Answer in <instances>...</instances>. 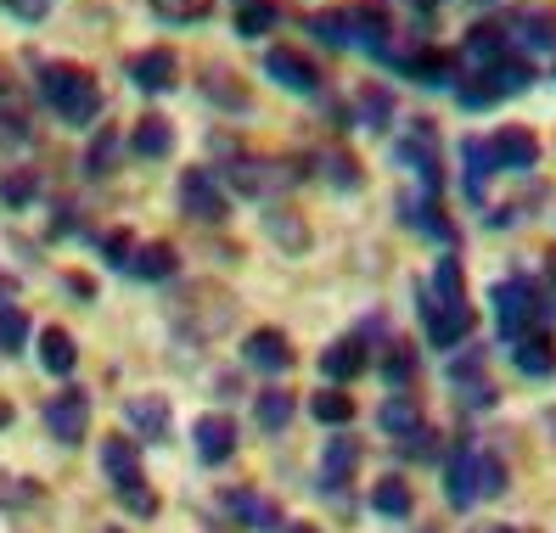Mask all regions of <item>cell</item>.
Listing matches in <instances>:
<instances>
[{
  "mask_svg": "<svg viewBox=\"0 0 556 533\" xmlns=\"http://www.w3.org/2000/svg\"><path fill=\"white\" fill-rule=\"evenodd\" d=\"M0 427H12V405H7V398H0Z\"/></svg>",
  "mask_w": 556,
  "mask_h": 533,
  "instance_id": "obj_57",
  "label": "cell"
},
{
  "mask_svg": "<svg viewBox=\"0 0 556 533\" xmlns=\"http://www.w3.org/2000/svg\"><path fill=\"white\" fill-rule=\"evenodd\" d=\"M0 7H7L17 23H28V28H35V23H46V12H51V0H0Z\"/></svg>",
  "mask_w": 556,
  "mask_h": 533,
  "instance_id": "obj_51",
  "label": "cell"
},
{
  "mask_svg": "<svg viewBox=\"0 0 556 533\" xmlns=\"http://www.w3.org/2000/svg\"><path fill=\"white\" fill-rule=\"evenodd\" d=\"M231 320H237V297L219 292V287H186V297L175 304V326L186 331V338H198V343L219 338Z\"/></svg>",
  "mask_w": 556,
  "mask_h": 533,
  "instance_id": "obj_4",
  "label": "cell"
},
{
  "mask_svg": "<svg viewBox=\"0 0 556 533\" xmlns=\"http://www.w3.org/2000/svg\"><path fill=\"white\" fill-rule=\"evenodd\" d=\"M40 483H28V478H7L0 472V511H28V506H40Z\"/></svg>",
  "mask_w": 556,
  "mask_h": 533,
  "instance_id": "obj_42",
  "label": "cell"
},
{
  "mask_svg": "<svg viewBox=\"0 0 556 533\" xmlns=\"http://www.w3.org/2000/svg\"><path fill=\"white\" fill-rule=\"evenodd\" d=\"M152 12L169 23H203L214 12V0H152Z\"/></svg>",
  "mask_w": 556,
  "mask_h": 533,
  "instance_id": "obj_43",
  "label": "cell"
},
{
  "mask_svg": "<svg viewBox=\"0 0 556 533\" xmlns=\"http://www.w3.org/2000/svg\"><path fill=\"white\" fill-rule=\"evenodd\" d=\"M405 225H416V230H428V237H439L444 248H455V225L444 219V208H439V196L433 191H421V196H405Z\"/></svg>",
  "mask_w": 556,
  "mask_h": 533,
  "instance_id": "obj_19",
  "label": "cell"
},
{
  "mask_svg": "<svg viewBox=\"0 0 556 533\" xmlns=\"http://www.w3.org/2000/svg\"><path fill=\"white\" fill-rule=\"evenodd\" d=\"M124 152V136L118 129H102V136L90 141V152H85V175L90 180H102V175H113V157Z\"/></svg>",
  "mask_w": 556,
  "mask_h": 533,
  "instance_id": "obj_40",
  "label": "cell"
},
{
  "mask_svg": "<svg viewBox=\"0 0 556 533\" xmlns=\"http://www.w3.org/2000/svg\"><path fill=\"white\" fill-rule=\"evenodd\" d=\"M309 35L320 40V46H354V12L349 7H320L315 17H309Z\"/></svg>",
  "mask_w": 556,
  "mask_h": 533,
  "instance_id": "obj_30",
  "label": "cell"
},
{
  "mask_svg": "<svg viewBox=\"0 0 556 533\" xmlns=\"http://www.w3.org/2000/svg\"><path fill=\"white\" fill-rule=\"evenodd\" d=\"M175 74H180V56L169 46H152L141 56H129V79H136V90H147V96L175 90Z\"/></svg>",
  "mask_w": 556,
  "mask_h": 533,
  "instance_id": "obj_13",
  "label": "cell"
},
{
  "mask_svg": "<svg viewBox=\"0 0 556 533\" xmlns=\"http://www.w3.org/2000/svg\"><path fill=\"white\" fill-rule=\"evenodd\" d=\"M102 258L113 264V270H129V258H136V237H129V230H108V237H102Z\"/></svg>",
  "mask_w": 556,
  "mask_h": 533,
  "instance_id": "obj_48",
  "label": "cell"
},
{
  "mask_svg": "<svg viewBox=\"0 0 556 533\" xmlns=\"http://www.w3.org/2000/svg\"><path fill=\"white\" fill-rule=\"evenodd\" d=\"M421 320H428V343L433 348H455V343H467L472 338V304H421Z\"/></svg>",
  "mask_w": 556,
  "mask_h": 533,
  "instance_id": "obj_11",
  "label": "cell"
},
{
  "mask_svg": "<svg viewBox=\"0 0 556 533\" xmlns=\"http://www.w3.org/2000/svg\"><path fill=\"white\" fill-rule=\"evenodd\" d=\"M495 320H501V331L517 343V338H529V331H545V320H551V297H545V287L540 281H529V276H506V281H495Z\"/></svg>",
  "mask_w": 556,
  "mask_h": 533,
  "instance_id": "obj_3",
  "label": "cell"
},
{
  "mask_svg": "<svg viewBox=\"0 0 556 533\" xmlns=\"http://www.w3.org/2000/svg\"><path fill=\"white\" fill-rule=\"evenodd\" d=\"M40 196V175L35 169H7L0 175V203L7 208H28Z\"/></svg>",
  "mask_w": 556,
  "mask_h": 533,
  "instance_id": "obj_39",
  "label": "cell"
},
{
  "mask_svg": "<svg viewBox=\"0 0 556 533\" xmlns=\"http://www.w3.org/2000/svg\"><path fill=\"white\" fill-rule=\"evenodd\" d=\"M270 230H276V237H281L287 248H304V242H309V230H299V225H287V208H276V214H270Z\"/></svg>",
  "mask_w": 556,
  "mask_h": 533,
  "instance_id": "obj_52",
  "label": "cell"
},
{
  "mask_svg": "<svg viewBox=\"0 0 556 533\" xmlns=\"http://www.w3.org/2000/svg\"><path fill=\"white\" fill-rule=\"evenodd\" d=\"M455 102H462L467 113H483V107H495L501 96H495V85H489L483 74H472L467 85H455Z\"/></svg>",
  "mask_w": 556,
  "mask_h": 533,
  "instance_id": "obj_46",
  "label": "cell"
},
{
  "mask_svg": "<svg viewBox=\"0 0 556 533\" xmlns=\"http://www.w3.org/2000/svg\"><path fill=\"white\" fill-rule=\"evenodd\" d=\"M40 102L62 118V124H90L96 113H102V85H96L85 68H74V62H46L40 68Z\"/></svg>",
  "mask_w": 556,
  "mask_h": 533,
  "instance_id": "obj_2",
  "label": "cell"
},
{
  "mask_svg": "<svg viewBox=\"0 0 556 533\" xmlns=\"http://www.w3.org/2000/svg\"><path fill=\"white\" fill-rule=\"evenodd\" d=\"M467 56L478 62V68H489V62L511 56V35H506V23H472V28H467Z\"/></svg>",
  "mask_w": 556,
  "mask_h": 533,
  "instance_id": "obj_23",
  "label": "cell"
},
{
  "mask_svg": "<svg viewBox=\"0 0 556 533\" xmlns=\"http://www.w3.org/2000/svg\"><path fill=\"white\" fill-rule=\"evenodd\" d=\"M359 118H366V129H388L394 124V96H388L382 85H366L359 90Z\"/></svg>",
  "mask_w": 556,
  "mask_h": 533,
  "instance_id": "obj_41",
  "label": "cell"
},
{
  "mask_svg": "<svg viewBox=\"0 0 556 533\" xmlns=\"http://www.w3.org/2000/svg\"><path fill=\"white\" fill-rule=\"evenodd\" d=\"M489 157H495V175L511 169V175H529L534 163H540V136L534 129H522V124H506L489 136Z\"/></svg>",
  "mask_w": 556,
  "mask_h": 533,
  "instance_id": "obj_10",
  "label": "cell"
},
{
  "mask_svg": "<svg viewBox=\"0 0 556 533\" xmlns=\"http://www.w3.org/2000/svg\"><path fill=\"white\" fill-rule=\"evenodd\" d=\"M219 506L231 511L242 528H253V533H281V511L270 506L265 494H253V488H225Z\"/></svg>",
  "mask_w": 556,
  "mask_h": 533,
  "instance_id": "obj_16",
  "label": "cell"
},
{
  "mask_svg": "<svg viewBox=\"0 0 556 533\" xmlns=\"http://www.w3.org/2000/svg\"><path fill=\"white\" fill-rule=\"evenodd\" d=\"M506 35H511V40H522L529 51H556V7L511 17V23H506Z\"/></svg>",
  "mask_w": 556,
  "mask_h": 533,
  "instance_id": "obj_21",
  "label": "cell"
},
{
  "mask_svg": "<svg viewBox=\"0 0 556 533\" xmlns=\"http://www.w3.org/2000/svg\"><path fill=\"white\" fill-rule=\"evenodd\" d=\"M410 7H416L421 17H428V12H439V7H444V0H410Z\"/></svg>",
  "mask_w": 556,
  "mask_h": 533,
  "instance_id": "obj_55",
  "label": "cell"
},
{
  "mask_svg": "<svg viewBox=\"0 0 556 533\" xmlns=\"http://www.w3.org/2000/svg\"><path fill=\"white\" fill-rule=\"evenodd\" d=\"M180 208L198 225H225L231 219V196H225V186L214 180V169H186L180 175Z\"/></svg>",
  "mask_w": 556,
  "mask_h": 533,
  "instance_id": "obj_6",
  "label": "cell"
},
{
  "mask_svg": "<svg viewBox=\"0 0 556 533\" xmlns=\"http://www.w3.org/2000/svg\"><path fill=\"white\" fill-rule=\"evenodd\" d=\"M265 79H276L281 90H299V96L320 90L315 62H309V56H299V51H287V46H270V51H265Z\"/></svg>",
  "mask_w": 556,
  "mask_h": 533,
  "instance_id": "obj_14",
  "label": "cell"
},
{
  "mask_svg": "<svg viewBox=\"0 0 556 533\" xmlns=\"http://www.w3.org/2000/svg\"><path fill=\"white\" fill-rule=\"evenodd\" d=\"M175 270H180V253L169 242H147V248H136V258H129V276L136 281H169Z\"/></svg>",
  "mask_w": 556,
  "mask_h": 533,
  "instance_id": "obj_25",
  "label": "cell"
},
{
  "mask_svg": "<svg viewBox=\"0 0 556 533\" xmlns=\"http://www.w3.org/2000/svg\"><path fill=\"white\" fill-rule=\"evenodd\" d=\"M400 449H405L410 460H439V449H444V444H439V432H433L428 421H421V427L410 432V439H400Z\"/></svg>",
  "mask_w": 556,
  "mask_h": 533,
  "instance_id": "obj_47",
  "label": "cell"
},
{
  "mask_svg": "<svg viewBox=\"0 0 556 533\" xmlns=\"http://www.w3.org/2000/svg\"><path fill=\"white\" fill-rule=\"evenodd\" d=\"M478 533H517V528H478Z\"/></svg>",
  "mask_w": 556,
  "mask_h": 533,
  "instance_id": "obj_58",
  "label": "cell"
},
{
  "mask_svg": "<svg viewBox=\"0 0 556 533\" xmlns=\"http://www.w3.org/2000/svg\"><path fill=\"white\" fill-rule=\"evenodd\" d=\"M444 494L455 511H472L478 499H501L506 494V460L472 449V444H455L450 466H444Z\"/></svg>",
  "mask_w": 556,
  "mask_h": 533,
  "instance_id": "obj_1",
  "label": "cell"
},
{
  "mask_svg": "<svg viewBox=\"0 0 556 533\" xmlns=\"http://www.w3.org/2000/svg\"><path fill=\"white\" fill-rule=\"evenodd\" d=\"M40 365L51 377H68L74 365H79V348L68 338V326H40Z\"/></svg>",
  "mask_w": 556,
  "mask_h": 533,
  "instance_id": "obj_26",
  "label": "cell"
},
{
  "mask_svg": "<svg viewBox=\"0 0 556 533\" xmlns=\"http://www.w3.org/2000/svg\"><path fill=\"white\" fill-rule=\"evenodd\" d=\"M68 292H74V297H96V281H90V276H68Z\"/></svg>",
  "mask_w": 556,
  "mask_h": 533,
  "instance_id": "obj_54",
  "label": "cell"
},
{
  "mask_svg": "<svg viewBox=\"0 0 556 533\" xmlns=\"http://www.w3.org/2000/svg\"><path fill=\"white\" fill-rule=\"evenodd\" d=\"M225 180H231L242 196H270V191H287L292 180H299V169L270 163V157H237L231 169H225Z\"/></svg>",
  "mask_w": 556,
  "mask_h": 533,
  "instance_id": "obj_9",
  "label": "cell"
},
{
  "mask_svg": "<svg viewBox=\"0 0 556 533\" xmlns=\"http://www.w3.org/2000/svg\"><path fill=\"white\" fill-rule=\"evenodd\" d=\"M129 152H141V157H169V152H175V124L157 118V113H147L136 129H129Z\"/></svg>",
  "mask_w": 556,
  "mask_h": 533,
  "instance_id": "obj_24",
  "label": "cell"
},
{
  "mask_svg": "<svg viewBox=\"0 0 556 533\" xmlns=\"http://www.w3.org/2000/svg\"><path fill=\"white\" fill-rule=\"evenodd\" d=\"M320 163H326V180H332V186H343V191H359V186H366V175H359V163H354L349 152H326Z\"/></svg>",
  "mask_w": 556,
  "mask_h": 533,
  "instance_id": "obj_44",
  "label": "cell"
},
{
  "mask_svg": "<svg viewBox=\"0 0 556 533\" xmlns=\"http://www.w3.org/2000/svg\"><path fill=\"white\" fill-rule=\"evenodd\" d=\"M377 421H382V432L388 439H410V432L421 427V405H416V393H388L382 398V410H377Z\"/></svg>",
  "mask_w": 556,
  "mask_h": 533,
  "instance_id": "obj_22",
  "label": "cell"
},
{
  "mask_svg": "<svg viewBox=\"0 0 556 533\" xmlns=\"http://www.w3.org/2000/svg\"><path fill=\"white\" fill-rule=\"evenodd\" d=\"M113 533H118V528H113Z\"/></svg>",
  "mask_w": 556,
  "mask_h": 533,
  "instance_id": "obj_59",
  "label": "cell"
},
{
  "mask_svg": "<svg viewBox=\"0 0 556 533\" xmlns=\"http://www.w3.org/2000/svg\"><path fill=\"white\" fill-rule=\"evenodd\" d=\"M118 499H124V511H136V517H157V494L147 488V478L141 483H124Z\"/></svg>",
  "mask_w": 556,
  "mask_h": 533,
  "instance_id": "obj_49",
  "label": "cell"
},
{
  "mask_svg": "<svg viewBox=\"0 0 556 533\" xmlns=\"http://www.w3.org/2000/svg\"><path fill=\"white\" fill-rule=\"evenodd\" d=\"M371 365V354H366V338H338L332 348L320 354V371L332 377V382H354L359 371Z\"/></svg>",
  "mask_w": 556,
  "mask_h": 533,
  "instance_id": "obj_18",
  "label": "cell"
},
{
  "mask_svg": "<svg viewBox=\"0 0 556 533\" xmlns=\"http://www.w3.org/2000/svg\"><path fill=\"white\" fill-rule=\"evenodd\" d=\"M433 292L444 297V304H467V270H462V258H455V253H444L433 264Z\"/></svg>",
  "mask_w": 556,
  "mask_h": 533,
  "instance_id": "obj_38",
  "label": "cell"
},
{
  "mask_svg": "<svg viewBox=\"0 0 556 533\" xmlns=\"http://www.w3.org/2000/svg\"><path fill=\"white\" fill-rule=\"evenodd\" d=\"M242 359L253 365V371H270V377L292 371V343H287V331H281V326H258V331H248Z\"/></svg>",
  "mask_w": 556,
  "mask_h": 533,
  "instance_id": "obj_12",
  "label": "cell"
},
{
  "mask_svg": "<svg viewBox=\"0 0 556 533\" xmlns=\"http://www.w3.org/2000/svg\"><path fill=\"white\" fill-rule=\"evenodd\" d=\"M371 511H377V517H410V511H416L410 483H405V478H382V483L371 488Z\"/></svg>",
  "mask_w": 556,
  "mask_h": 533,
  "instance_id": "obj_34",
  "label": "cell"
},
{
  "mask_svg": "<svg viewBox=\"0 0 556 533\" xmlns=\"http://www.w3.org/2000/svg\"><path fill=\"white\" fill-rule=\"evenodd\" d=\"M462 163H467V196H472V203H483V186H489V175H495V157H489V141L467 136V141H462Z\"/></svg>",
  "mask_w": 556,
  "mask_h": 533,
  "instance_id": "obj_33",
  "label": "cell"
},
{
  "mask_svg": "<svg viewBox=\"0 0 556 533\" xmlns=\"http://www.w3.org/2000/svg\"><path fill=\"white\" fill-rule=\"evenodd\" d=\"M231 7H237V35H242V40L270 35V28H276V17H281V7H276V0H231Z\"/></svg>",
  "mask_w": 556,
  "mask_h": 533,
  "instance_id": "obj_32",
  "label": "cell"
},
{
  "mask_svg": "<svg viewBox=\"0 0 556 533\" xmlns=\"http://www.w3.org/2000/svg\"><path fill=\"white\" fill-rule=\"evenodd\" d=\"M191 439H198V455H203L208 466H225V460L237 455V421H231V416H198Z\"/></svg>",
  "mask_w": 556,
  "mask_h": 533,
  "instance_id": "obj_17",
  "label": "cell"
},
{
  "mask_svg": "<svg viewBox=\"0 0 556 533\" xmlns=\"http://www.w3.org/2000/svg\"><path fill=\"white\" fill-rule=\"evenodd\" d=\"M102 466H108L113 488L147 478V472H141V449H136V439H108V444H102Z\"/></svg>",
  "mask_w": 556,
  "mask_h": 533,
  "instance_id": "obj_27",
  "label": "cell"
},
{
  "mask_svg": "<svg viewBox=\"0 0 556 533\" xmlns=\"http://www.w3.org/2000/svg\"><path fill=\"white\" fill-rule=\"evenodd\" d=\"M382 377H388V388H394V393H410V382H416V348H410L405 338L388 343V354H382Z\"/></svg>",
  "mask_w": 556,
  "mask_h": 533,
  "instance_id": "obj_36",
  "label": "cell"
},
{
  "mask_svg": "<svg viewBox=\"0 0 556 533\" xmlns=\"http://www.w3.org/2000/svg\"><path fill=\"white\" fill-rule=\"evenodd\" d=\"M309 416H315L320 427H349V421H354V393H343V388L315 393V398H309Z\"/></svg>",
  "mask_w": 556,
  "mask_h": 533,
  "instance_id": "obj_37",
  "label": "cell"
},
{
  "mask_svg": "<svg viewBox=\"0 0 556 533\" xmlns=\"http://www.w3.org/2000/svg\"><path fill=\"white\" fill-rule=\"evenodd\" d=\"M478 74H483L489 85H495L501 102H506V96H517V90H529V85L540 79V74H534V62H529V56H517V51H511V56H501V62H489V68H478Z\"/></svg>",
  "mask_w": 556,
  "mask_h": 533,
  "instance_id": "obj_20",
  "label": "cell"
},
{
  "mask_svg": "<svg viewBox=\"0 0 556 533\" xmlns=\"http://www.w3.org/2000/svg\"><path fill=\"white\" fill-rule=\"evenodd\" d=\"M281 533H315L309 522H281Z\"/></svg>",
  "mask_w": 556,
  "mask_h": 533,
  "instance_id": "obj_56",
  "label": "cell"
},
{
  "mask_svg": "<svg viewBox=\"0 0 556 533\" xmlns=\"http://www.w3.org/2000/svg\"><path fill=\"white\" fill-rule=\"evenodd\" d=\"M46 427L56 444H79L85 427H90V393L85 388H62L46 398Z\"/></svg>",
  "mask_w": 556,
  "mask_h": 533,
  "instance_id": "obj_8",
  "label": "cell"
},
{
  "mask_svg": "<svg viewBox=\"0 0 556 533\" xmlns=\"http://www.w3.org/2000/svg\"><path fill=\"white\" fill-rule=\"evenodd\" d=\"M545 297H551V309H556V253H545Z\"/></svg>",
  "mask_w": 556,
  "mask_h": 533,
  "instance_id": "obj_53",
  "label": "cell"
},
{
  "mask_svg": "<svg viewBox=\"0 0 556 533\" xmlns=\"http://www.w3.org/2000/svg\"><path fill=\"white\" fill-rule=\"evenodd\" d=\"M124 427L136 432V444H169V427H175V410L163 393H136L124 398Z\"/></svg>",
  "mask_w": 556,
  "mask_h": 533,
  "instance_id": "obj_7",
  "label": "cell"
},
{
  "mask_svg": "<svg viewBox=\"0 0 556 533\" xmlns=\"http://www.w3.org/2000/svg\"><path fill=\"white\" fill-rule=\"evenodd\" d=\"M23 343H28V315L17 304H0V348L17 354Z\"/></svg>",
  "mask_w": 556,
  "mask_h": 533,
  "instance_id": "obj_45",
  "label": "cell"
},
{
  "mask_svg": "<svg viewBox=\"0 0 556 533\" xmlns=\"http://www.w3.org/2000/svg\"><path fill=\"white\" fill-rule=\"evenodd\" d=\"M203 96L219 102V107H231V113H248V85H237L231 68H208L203 74Z\"/></svg>",
  "mask_w": 556,
  "mask_h": 533,
  "instance_id": "obj_35",
  "label": "cell"
},
{
  "mask_svg": "<svg viewBox=\"0 0 556 533\" xmlns=\"http://www.w3.org/2000/svg\"><path fill=\"white\" fill-rule=\"evenodd\" d=\"M511 359H517V371H522V377H551V371H556V348H551L545 331H529V338H517Z\"/></svg>",
  "mask_w": 556,
  "mask_h": 533,
  "instance_id": "obj_29",
  "label": "cell"
},
{
  "mask_svg": "<svg viewBox=\"0 0 556 533\" xmlns=\"http://www.w3.org/2000/svg\"><path fill=\"white\" fill-rule=\"evenodd\" d=\"M405 74H410L416 85H428V90H455V85H462V62H455V51L421 46V51L405 62Z\"/></svg>",
  "mask_w": 556,
  "mask_h": 533,
  "instance_id": "obj_15",
  "label": "cell"
},
{
  "mask_svg": "<svg viewBox=\"0 0 556 533\" xmlns=\"http://www.w3.org/2000/svg\"><path fill=\"white\" fill-rule=\"evenodd\" d=\"M292 416H299V398H292L287 388H265V393H253V421L265 427V432H281Z\"/></svg>",
  "mask_w": 556,
  "mask_h": 533,
  "instance_id": "obj_28",
  "label": "cell"
},
{
  "mask_svg": "<svg viewBox=\"0 0 556 533\" xmlns=\"http://www.w3.org/2000/svg\"><path fill=\"white\" fill-rule=\"evenodd\" d=\"M495 382H489V377H472V382H462V405L467 410H489V405H495Z\"/></svg>",
  "mask_w": 556,
  "mask_h": 533,
  "instance_id": "obj_50",
  "label": "cell"
},
{
  "mask_svg": "<svg viewBox=\"0 0 556 533\" xmlns=\"http://www.w3.org/2000/svg\"><path fill=\"white\" fill-rule=\"evenodd\" d=\"M394 157L410 163V169L421 175V186H428L433 196L444 191V163H439V129H433V118H410L405 136L394 141Z\"/></svg>",
  "mask_w": 556,
  "mask_h": 533,
  "instance_id": "obj_5",
  "label": "cell"
},
{
  "mask_svg": "<svg viewBox=\"0 0 556 533\" xmlns=\"http://www.w3.org/2000/svg\"><path fill=\"white\" fill-rule=\"evenodd\" d=\"M354 466H359V444H354L349 432H343V439H332V444H326V460H320V483H326V488L349 483V478H354Z\"/></svg>",
  "mask_w": 556,
  "mask_h": 533,
  "instance_id": "obj_31",
  "label": "cell"
}]
</instances>
